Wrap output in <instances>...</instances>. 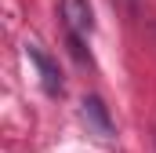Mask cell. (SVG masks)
<instances>
[{"label": "cell", "mask_w": 156, "mask_h": 153, "mask_svg": "<svg viewBox=\"0 0 156 153\" xmlns=\"http://www.w3.org/2000/svg\"><path fill=\"white\" fill-rule=\"evenodd\" d=\"M26 58L37 66L40 73V84H44V91L47 95H62V73H58V62L40 47V44H33V40H26Z\"/></svg>", "instance_id": "obj_2"}, {"label": "cell", "mask_w": 156, "mask_h": 153, "mask_svg": "<svg viewBox=\"0 0 156 153\" xmlns=\"http://www.w3.org/2000/svg\"><path fill=\"white\" fill-rule=\"evenodd\" d=\"M80 120L87 124V135H94L98 142H113L116 139V128H113V117L105 110V102L98 95H87L80 102Z\"/></svg>", "instance_id": "obj_1"}, {"label": "cell", "mask_w": 156, "mask_h": 153, "mask_svg": "<svg viewBox=\"0 0 156 153\" xmlns=\"http://www.w3.org/2000/svg\"><path fill=\"white\" fill-rule=\"evenodd\" d=\"M62 18H66L69 33L80 40H87L94 33V11H91L87 0H62Z\"/></svg>", "instance_id": "obj_3"}, {"label": "cell", "mask_w": 156, "mask_h": 153, "mask_svg": "<svg viewBox=\"0 0 156 153\" xmlns=\"http://www.w3.org/2000/svg\"><path fill=\"white\" fill-rule=\"evenodd\" d=\"M113 4H116L123 15H134V11H138V0H113Z\"/></svg>", "instance_id": "obj_4"}]
</instances>
